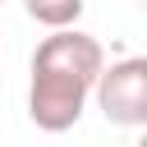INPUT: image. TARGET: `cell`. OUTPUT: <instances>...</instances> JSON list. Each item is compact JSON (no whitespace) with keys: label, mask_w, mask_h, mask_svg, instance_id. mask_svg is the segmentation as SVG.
Masks as SVG:
<instances>
[{"label":"cell","mask_w":147,"mask_h":147,"mask_svg":"<svg viewBox=\"0 0 147 147\" xmlns=\"http://www.w3.org/2000/svg\"><path fill=\"white\" fill-rule=\"evenodd\" d=\"M106 69V51L96 37L78 28H55L32 51V83H28V119L41 133H64L83 119L96 74Z\"/></svg>","instance_id":"obj_1"},{"label":"cell","mask_w":147,"mask_h":147,"mask_svg":"<svg viewBox=\"0 0 147 147\" xmlns=\"http://www.w3.org/2000/svg\"><path fill=\"white\" fill-rule=\"evenodd\" d=\"M92 96L115 129H142L147 124V60L124 55V60L106 64L92 83Z\"/></svg>","instance_id":"obj_2"},{"label":"cell","mask_w":147,"mask_h":147,"mask_svg":"<svg viewBox=\"0 0 147 147\" xmlns=\"http://www.w3.org/2000/svg\"><path fill=\"white\" fill-rule=\"evenodd\" d=\"M23 9H28V18H37L41 28H74L78 18H83V0H23Z\"/></svg>","instance_id":"obj_3"},{"label":"cell","mask_w":147,"mask_h":147,"mask_svg":"<svg viewBox=\"0 0 147 147\" xmlns=\"http://www.w3.org/2000/svg\"><path fill=\"white\" fill-rule=\"evenodd\" d=\"M0 5H5V0H0Z\"/></svg>","instance_id":"obj_4"}]
</instances>
